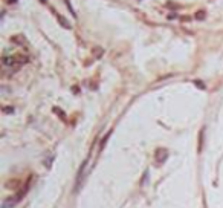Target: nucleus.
I'll return each instance as SVG.
<instances>
[{
    "mask_svg": "<svg viewBox=\"0 0 223 208\" xmlns=\"http://www.w3.org/2000/svg\"><path fill=\"white\" fill-rule=\"evenodd\" d=\"M3 112H5V113H11V112H14V109H12V107H5Z\"/></svg>",
    "mask_w": 223,
    "mask_h": 208,
    "instance_id": "1a4fd4ad",
    "label": "nucleus"
},
{
    "mask_svg": "<svg viewBox=\"0 0 223 208\" xmlns=\"http://www.w3.org/2000/svg\"><path fill=\"white\" fill-rule=\"evenodd\" d=\"M11 41H12V43H17V45H20V46H22V45H24V37H23V35H14V37L11 38Z\"/></svg>",
    "mask_w": 223,
    "mask_h": 208,
    "instance_id": "39448f33",
    "label": "nucleus"
},
{
    "mask_svg": "<svg viewBox=\"0 0 223 208\" xmlns=\"http://www.w3.org/2000/svg\"><path fill=\"white\" fill-rule=\"evenodd\" d=\"M167 158H168V151L165 150V149H159V150L156 151V161H157V164H164Z\"/></svg>",
    "mask_w": 223,
    "mask_h": 208,
    "instance_id": "f03ea898",
    "label": "nucleus"
},
{
    "mask_svg": "<svg viewBox=\"0 0 223 208\" xmlns=\"http://www.w3.org/2000/svg\"><path fill=\"white\" fill-rule=\"evenodd\" d=\"M3 64L5 66H15L17 64V57H3Z\"/></svg>",
    "mask_w": 223,
    "mask_h": 208,
    "instance_id": "20e7f679",
    "label": "nucleus"
},
{
    "mask_svg": "<svg viewBox=\"0 0 223 208\" xmlns=\"http://www.w3.org/2000/svg\"><path fill=\"white\" fill-rule=\"evenodd\" d=\"M205 17H206V11H203V9H200L194 14V19L196 20H205Z\"/></svg>",
    "mask_w": 223,
    "mask_h": 208,
    "instance_id": "423d86ee",
    "label": "nucleus"
},
{
    "mask_svg": "<svg viewBox=\"0 0 223 208\" xmlns=\"http://www.w3.org/2000/svg\"><path fill=\"white\" fill-rule=\"evenodd\" d=\"M202 142H203V130L200 132V145H199V150H202Z\"/></svg>",
    "mask_w": 223,
    "mask_h": 208,
    "instance_id": "9d476101",
    "label": "nucleus"
},
{
    "mask_svg": "<svg viewBox=\"0 0 223 208\" xmlns=\"http://www.w3.org/2000/svg\"><path fill=\"white\" fill-rule=\"evenodd\" d=\"M9 2H15V0H9Z\"/></svg>",
    "mask_w": 223,
    "mask_h": 208,
    "instance_id": "f8f14e48",
    "label": "nucleus"
},
{
    "mask_svg": "<svg viewBox=\"0 0 223 208\" xmlns=\"http://www.w3.org/2000/svg\"><path fill=\"white\" fill-rule=\"evenodd\" d=\"M87 162H89V159H86V161L81 164V167L78 168L77 179H75V193H78V191L81 190V187H82V182H84V176H86V167H87Z\"/></svg>",
    "mask_w": 223,
    "mask_h": 208,
    "instance_id": "f257e3e1",
    "label": "nucleus"
},
{
    "mask_svg": "<svg viewBox=\"0 0 223 208\" xmlns=\"http://www.w3.org/2000/svg\"><path fill=\"white\" fill-rule=\"evenodd\" d=\"M64 2H66V5H67V8H69V11H71L72 14H73V17H77V14H75V11H73V8H72V6H71V2H69V0H64Z\"/></svg>",
    "mask_w": 223,
    "mask_h": 208,
    "instance_id": "0eeeda50",
    "label": "nucleus"
},
{
    "mask_svg": "<svg viewBox=\"0 0 223 208\" xmlns=\"http://www.w3.org/2000/svg\"><path fill=\"white\" fill-rule=\"evenodd\" d=\"M196 84L199 86L200 89H205V86H203V83H200V81H196Z\"/></svg>",
    "mask_w": 223,
    "mask_h": 208,
    "instance_id": "9b49d317",
    "label": "nucleus"
},
{
    "mask_svg": "<svg viewBox=\"0 0 223 208\" xmlns=\"http://www.w3.org/2000/svg\"><path fill=\"white\" fill-rule=\"evenodd\" d=\"M109 138H110V132H109L106 136H104V139H103V142H101V149H104V145H106V141H107Z\"/></svg>",
    "mask_w": 223,
    "mask_h": 208,
    "instance_id": "6e6552de",
    "label": "nucleus"
},
{
    "mask_svg": "<svg viewBox=\"0 0 223 208\" xmlns=\"http://www.w3.org/2000/svg\"><path fill=\"white\" fill-rule=\"evenodd\" d=\"M52 12H54V14H55V17H57V19H58V23L61 25V26H63V28H66V29H71L72 26H71V23H69V22H67V20H66V19H64V17H61V15H58V14H57V12L54 11V9H52Z\"/></svg>",
    "mask_w": 223,
    "mask_h": 208,
    "instance_id": "7ed1b4c3",
    "label": "nucleus"
}]
</instances>
